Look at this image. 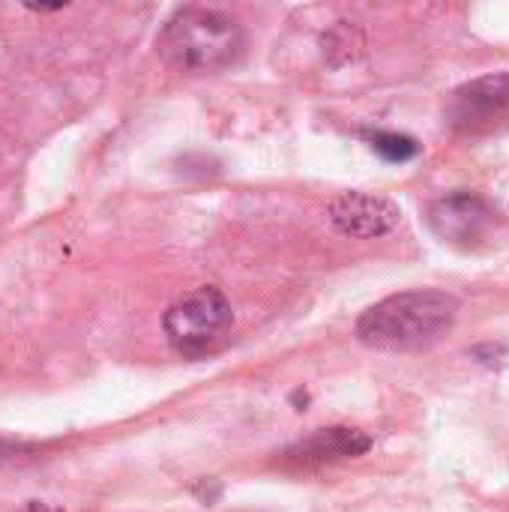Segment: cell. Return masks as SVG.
I'll return each mask as SVG.
<instances>
[{
    "label": "cell",
    "instance_id": "cell-1",
    "mask_svg": "<svg viewBox=\"0 0 509 512\" xmlns=\"http://www.w3.org/2000/svg\"><path fill=\"white\" fill-rule=\"evenodd\" d=\"M459 303L444 291H405L375 303L357 324L363 345L378 351H423L450 333Z\"/></svg>",
    "mask_w": 509,
    "mask_h": 512
},
{
    "label": "cell",
    "instance_id": "cell-2",
    "mask_svg": "<svg viewBox=\"0 0 509 512\" xmlns=\"http://www.w3.org/2000/svg\"><path fill=\"white\" fill-rule=\"evenodd\" d=\"M162 57L183 72L228 66L243 51V30L234 18L213 9H180L159 36Z\"/></svg>",
    "mask_w": 509,
    "mask_h": 512
},
{
    "label": "cell",
    "instance_id": "cell-3",
    "mask_svg": "<svg viewBox=\"0 0 509 512\" xmlns=\"http://www.w3.org/2000/svg\"><path fill=\"white\" fill-rule=\"evenodd\" d=\"M231 303L216 288H201L177 300L165 312V336L183 357H204L216 351L231 333Z\"/></svg>",
    "mask_w": 509,
    "mask_h": 512
},
{
    "label": "cell",
    "instance_id": "cell-4",
    "mask_svg": "<svg viewBox=\"0 0 509 512\" xmlns=\"http://www.w3.org/2000/svg\"><path fill=\"white\" fill-rule=\"evenodd\" d=\"M447 123L471 138L498 135L509 129V72L483 75L462 84L447 99Z\"/></svg>",
    "mask_w": 509,
    "mask_h": 512
},
{
    "label": "cell",
    "instance_id": "cell-5",
    "mask_svg": "<svg viewBox=\"0 0 509 512\" xmlns=\"http://www.w3.org/2000/svg\"><path fill=\"white\" fill-rule=\"evenodd\" d=\"M495 213L489 204L471 192H456L429 207V228L453 246H474L492 228Z\"/></svg>",
    "mask_w": 509,
    "mask_h": 512
},
{
    "label": "cell",
    "instance_id": "cell-6",
    "mask_svg": "<svg viewBox=\"0 0 509 512\" xmlns=\"http://www.w3.org/2000/svg\"><path fill=\"white\" fill-rule=\"evenodd\" d=\"M330 219L342 234L351 237H381L393 231L399 222V207L387 198L366 195V192H345L333 198Z\"/></svg>",
    "mask_w": 509,
    "mask_h": 512
},
{
    "label": "cell",
    "instance_id": "cell-7",
    "mask_svg": "<svg viewBox=\"0 0 509 512\" xmlns=\"http://www.w3.org/2000/svg\"><path fill=\"white\" fill-rule=\"evenodd\" d=\"M369 450V438L357 429H321L318 435L300 441L285 453V465L294 468H321L339 459H354Z\"/></svg>",
    "mask_w": 509,
    "mask_h": 512
},
{
    "label": "cell",
    "instance_id": "cell-8",
    "mask_svg": "<svg viewBox=\"0 0 509 512\" xmlns=\"http://www.w3.org/2000/svg\"><path fill=\"white\" fill-rule=\"evenodd\" d=\"M366 141L387 162H408L420 153V144L408 135H399V132H366Z\"/></svg>",
    "mask_w": 509,
    "mask_h": 512
},
{
    "label": "cell",
    "instance_id": "cell-9",
    "mask_svg": "<svg viewBox=\"0 0 509 512\" xmlns=\"http://www.w3.org/2000/svg\"><path fill=\"white\" fill-rule=\"evenodd\" d=\"M15 512H63V510H57V507H51V504H42V501H27L21 510H15Z\"/></svg>",
    "mask_w": 509,
    "mask_h": 512
}]
</instances>
